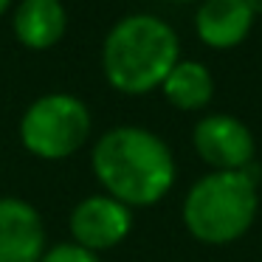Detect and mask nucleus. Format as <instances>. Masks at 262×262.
I'll return each instance as SVG.
<instances>
[{
	"instance_id": "nucleus-1",
	"label": "nucleus",
	"mask_w": 262,
	"mask_h": 262,
	"mask_svg": "<svg viewBox=\"0 0 262 262\" xmlns=\"http://www.w3.org/2000/svg\"><path fill=\"white\" fill-rule=\"evenodd\" d=\"M91 169L104 194L127 209L155 206L175 186V155L158 133L136 124H119L96 138Z\"/></svg>"
},
{
	"instance_id": "nucleus-2",
	"label": "nucleus",
	"mask_w": 262,
	"mask_h": 262,
	"mask_svg": "<svg viewBox=\"0 0 262 262\" xmlns=\"http://www.w3.org/2000/svg\"><path fill=\"white\" fill-rule=\"evenodd\" d=\"M181 59V37L158 14H124L107 29L102 42V74L124 96L158 91Z\"/></svg>"
},
{
	"instance_id": "nucleus-3",
	"label": "nucleus",
	"mask_w": 262,
	"mask_h": 262,
	"mask_svg": "<svg viewBox=\"0 0 262 262\" xmlns=\"http://www.w3.org/2000/svg\"><path fill=\"white\" fill-rule=\"evenodd\" d=\"M259 214L254 164L243 172H206L186 189L183 228L203 245H231L251 231Z\"/></svg>"
},
{
	"instance_id": "nucleus-4",
	"label": "nucleus",
	"mask_w": 262,
	"mask_h": 262,
	"mask_svg": "<svg viewBox=\"0 0 262 262\" xmlns=\"http://www.w3.org/2000/svg\"><path fill=\"white\" fill-rule=\"evenodd\" d=\"M91 107L76 93L54 91L37 96L23 110L17 124L20 144L40 161H65L76 155L91 138Z\"/></svg>"
},
{
	"instance_id": "nucleus-5",
	"label": "nucleus",
	"mask_w": 262,
	"mask_h": 262,
	"mask_svg": "<svg viewBox=\"0 0 262 262\" xmlns=\"http://www.w3.org/2000/svg\"><path fill=\"white\" fill-rule=\"evenodd\" d=\"M192 147L211 172H243L256 155L254 133L231 113L200 116L192 127Z\"/></svg>"
},
{
	"instance_id": "nucleus-6",
	"label": "nucleus",
	"mask_w": 262,
	"mask_h": 262,
	"mask_svg": "<svg viewBox=\"0 0 262 262\" xmlns=\"http://www.w3.org/2000/svg\"><path fill=\"white\" fill-rule=\"evenodd\" d=\"M71 243L102 254L121 245L133 231V209L113 200L110 194H88L68 214Z\"/></svg>"
},
{
	"instance_id": "nucleus-7",
	"label": "nucleus",
	"mask_w": 262,
	"mask_h": 262,
	"mask_svg": "<svg viewBox=\"0 0 262 262\" xmlns=\"http://www.w3.org/2000/svg\"><path fill=\"white\" fill-rule=\"evenodd\" d=\"M46 220L23 198H0V262H40Z\"/></svg>"
},
{
	"instance_id": "nucleus-8",
	"label": "nucleus",
	"mask_w": 262,
	"mask_h": 262,
	"mask_svg": "<svg viewBox=\"0 0 262 262\" xmlns=\"http://www.w3.org/2000/svg\"><path fill=\"white\" fill-rule=\"evenodd\" d=\"M194 37L211 51H228L248 40L256 23L251 0H200L194 9Z\"/></svg>"
},
{
	"instance_id": "nucleus-9",
	"label": "nucleus",
	"mask_w": 262,
	"mask_h": 262,
	"mask_svg": "<svg viewBox=\"0 0 262 262\" xmlns=\"http://www.w3.org/2000/svg\"><path fill=\"white\" fill-rule=\"evenodd\" d=\"M12 31L23 48L48 51L68 31V9L62 0H20L12 9Z\"/></svg>"
},
{
	"instance_id": "nucleus-10",
	"label": "nucleus",
	"mask_w": 262,
	"mask_h": 262,
	"mask_svg": "<svg viewBox=\"0 0 262 262\" xmlns=\"http://www.w3.org/2000/svg\"><path fill=\"white\" fill-rule=\"evenodd\" d=\"M158 91L175 110L198 113V110L209 107L214 99V76H211L209 65H203L200 59L181 57Z\"/></svg>"
},
{
	"instance_id": "nucleus-11",
	"label": "nucleus",
	"mask_w": 262,
	"mask_h": 262,
	"mask_svg": "<svg viewBox=\"0 0 262 262\" xmlns=\"http://www.w3.org/2000/svg\"><path fill=\"white\" fill-rule=\"evenodd\" d=\"M40 262H102V256L93 251L82 248L76 243H59L46 248V254L40 256Z\"/></svg>"
},
{
	"instance_id": "nucleus-12",
	"label": "nucleus",
	"mask_w": 262,
	"mask_h": 262,
	"mask_svg": "<svg viewBox=\"0 0 262 262\" xmlns=\"http://www.w3.org/2000/svg\"><path fill=\"white\" fill-rule=\"evenodd\" d=\"M12 3H14V0H0V17H3V14L12 9Z\"/></svg>"
},
{
	"instance_id": "nucleus-13",
	"label": "nucleus",
	"mask_w": 262,
	"mask_h": 262,
	"mask_svg": "<svg viewBox=\"0 0 262 262\" xmlns=\"http://www.w3.org/2000/svg\"><path fill=\"white\" fill-rule=\"evenodd\" d=\"M169 3H192V0H169Z\"/></svg>"
}]
</instances>
